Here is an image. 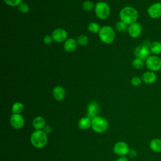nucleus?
<instances>
[{
  "label": "nucleus",
  "mask_w": 161,
  "mask_h": 161,
  "mask_svg": "<svg viewBox=\"0 0 161 161\" xmlns=\"http://www.w3.org/2000/svg\"><path fill=\"white\" fill-rule=\"evenodd\" d=\"M119 16L120 20L130 25L136 22L138 18V13L135 8L126 6L121 9Z\"/></svg>",
  "instance_id": "1"
},
{
  "label": "nucleus",
  "mask_w": 161,
  "mask_h": 161,
  "mask_svg": "<svg viewBox=\"0 0 161 161\" xmlns=\"http://www.w3.org/2000/svg\"><path fill=\"white\" fill-rule=\"evenodd\" d=\"M30 140L33 147L38 148H42L47 143L48 138L47 133L42 130L35 131L31 134Z\"/></svg>",
  "instance_id": "2"
},
{
  "label": "nucleus",
  "mask_w": 161,
  "mask_h": 161,
  "mask_svg": "<svg viewBox=\"0 0 161 161\" xmlns=\"http://www.w3.org/2000/svg\"><path fill=\"white\" fill-rule=\"evenodd\" d=\"M99 37L100 40L104 43L109 44L114 42L116 33L114 29L110 26H103L101 28L99 33Z\"/></svg>",
  "instance_id": "3"
},
{
  "label": "nucleus",
  "mask_w": 161,
  "mask_h": 161,
  "mask_svg": "<svg viewBox=\"0 0 161 161\" xmlns=\"http://www.w3.org/2000/svg\"><path fill=\"white\" fill-rule=\"evenodd\" d=\"M95 14L101 19H106L110 14V8L109 5L104 1H100L95 4Z\"/></svg>",
  "instance_id": "4"
},
{
  "label": "nucleus",
  "mask_w": 161,
  "mask_h": 161,
  "mask_svg": "<svg viewBox=\"0 0 161 161\" xmlns=\"http://www.w3.org/2000/svg\"><path fill=\"white\" fill-rule=\"evenodd\" d=\"M91 126L94 131L101 133L108 129V123L104 118L97 116L92 119Z\"/></svg>",
  "instance_id": "5"
},
{
  "label": "nucleus",
  "mask_w": 161,
  "mask_h": 161,
  "mask_svg": "<svg viewBox=\"0 0 161 161\" xmlns=\"http://www.w3.org/2000/svg\"><path fill=\"white\" fill-rule=\"evenodd\" d=\"M147 68L152 72L161 70V58L157 55H150L145 60Z\"/></svg>",
  "instance_id": "6"
},
{
  "label": "nucleus",
  "mask_w": 161,
  "mask_h": 161,
  "mask_svg": "<svg viewBox=\"0 0 161 161\" xmlns=\"http://www.w3.org/2000/svg\"><path fill=\"white\" fill-rule=\"evenodd\" d=\"M147 13L149 16L152 19H158L161 17V3L156 2L151 4L148 9Z\"/></svg>",
  "instance_id": "7"
},
{
  "label": "nucleus",
  "mask_w": 161,
  "mask_h": 161,
  "mask_svg": "<svg viewBox=\"0 0 161 161\" xmlns=\"http://www.w3.org/2000/svg\"><path fill=\"white\" fill-rule=\"evenodd\" d=\"M134 54L137 58H140L143 60H146V59L150 56V48L143 45V44L138 46L135 51Z\"/></svg>",
  "instance_id": "8"
},
{
  "label": "nucleus",
  "mask_w": 161,
  "mask_h": 161,
  "mask_svg": "<svg viewBox=\"0 0 161 161\" xmlns=\"http://www.w3.org/2000/svg\"><path fill=\"white\" fill-rule=\"evenodd\" d=\"M52 36L54 41L61 43L65 42V41L67 39L68 35L65 30L62 28H57L53 31Z\"/></svg>",
  "instance_id": "9"
},
{
  "label": "nucleus",
  "mask_w": 161,
  "mask_h": 161,
  "mask_svg": "<svg viewBox=\"0 0 161 161\" xmlns=\"http://www.w3.org/2000/svg\"><path fill=\"white\" fill-rule=\"evenodd\" d=\"M114 152L120 156H123L128 153L130 148L128 145L124 142H117L113 148Z\"/></svg>",
  "instance_id": "10"
},
{
  "label": "nucleus",
  "mask_w": 161,
  "mask_h": 161,
  "mask_svg": "<svg viewBox=\"0 0 161 161\" xmlns=\"http://www.w3.org/2000/svg\"><path fill=\"white\" fill-rule=\"evenodd\" d=\"M10 124L15 129L21 128L25 124V119L20 114L13 113L10 118Z\"/></svg>",
  "instance_id": "11"
},
{
  "label": "nucleus",
  "mask_w": 161,
  "mask_h": 161,
  "mask_svg": "<svg viewBox=\"0 0 161 161\" xmlns=\"http://www.w3.org/2000/svg\"><path fill=\"white\" fill-rule=\"evenodd\" d=\"M128 31L129 35L131 38H136L138 36H140L142 33V25L137 22L132 23L128 26Z\"/></svg>",
  "instance_id": "12"
},
{
  "label": "nucleus",
  "mask_w": 161,
  "mask_h": 161,
  "mask_svg": "<svg viewBox=\"0 0 161 161\" xmlns=\"http://www.w3.org/2000/svg\"><path fill=\"white\" fill-rule=\"evenodd\" d=\"M99 111V107L96 101L91 102L87 106V117L91 120L97 116Z\"/></svg>",
  "instance_id": "13"
},
{
  "label": "nucleus",
  "mask_w": 161,
  "mask_h": 161,
  "mask_svg": "<svg viewBox=\"0 0 161 161\" xmlns=\"http://www.w3.org/2000/svg\"><path fill=\"white\" fill-rule=\"evenodd\" d=\"M142 80L145 84H153L157 80V75L154 72L147 71L143 74L142 76Z\"/></svg>",
  "instance_id": "14"
},
{
  "label": "nucleus",
  "mask_w": 161,
  "mask_h": 161,
  "mask_svg": "<svg viewBox=\"0 0 161 161\" xmlns=\"http://www.w3.org/2000/svg\"><path fill=\"white\" fill-rule=\"evenodd\" d=\"M53 96L57 101H62L65 97V91L62 86H57L53 89Z\"/></svg>",
  "instance_id": "15"
},
{
  "label": "nucleus",
  "mask_w": 161,
  "mask_h": 161,
  "mask_svg": "<svg viewBox=\"0 0 161 161\" xmlns=\"http://www.w3.org/2000/svg\"><path fill=\"white\" fill-rule=\"evenodd\" d=\"M77 45V40H75L74 38H70L65 41L64 43V48L67 52H72L76 49Z\"/></svg>",
  "instance_id": "16"
},
{
  "label": "nucleus",
  "mask_w": 161,
  "mask_h": 161,
  "mask_svg": "<svg viewBox=\"0 0 161 161\" xmlns=\"http://www.w3.org/2000/svg\"><path fill=\"white\" fill-rule=\"evenodd\" d=\"M150 148L154 152H161V140L159 138H153L150 142Z\"/></svg>",
  "instance_id": "17"
},
{
  "label": "nucleus",
  "mask_w": 161,
  "mask_h": 161,
  "mask_svg": "<svg viewBox=\"0 0 161 161\" xmlns=\"http://www.w3.org/2000/svg\"><path fill=\"white\" fill-rule=\"evenodd\" d=\"M45 125V120L42 116H37L34 118L33 121V127L37 130H40L41 129L43 128Z\"/></svg>",
  "instance_id": "18"
},
{
  "label": "nucleus",
  "mask_w": 161,
  "mask_h": 161,
  "mask_svg": "<svg viewBox=\"0 0 161 161\" xmlns=\"http://www.w3.org/2000/svg\"><path fill=\"white\" fill-rule=\"evenodd\" d=\"M150 52L155 55H158L161 53V42L155 41L152 42L150 46Z\"/></svg>",
  "instance_id": "19"
},
{
  "label": "nucleus",
  "mask_w": 161,
  "mask_h": 161,
  "mask_svg": "<svg viewBox=\"0 0 161 161\" xmlns=\"http://www.w3.org/2000/svg\"><path fill=\"white\" fill-rule=\"evenodd\" d=\"M92 120L88 117L82 118L79 121V128L81 130H87L91 126Z\"/></svg>",
  "instance_id": "20"
},
{
  "label": "nucleus",
  "mask_w": 161,
  "mask_h": 161,
  "mask_svg": "<svg viewBox=\"0 0 161 161\" xmlns=\"http://www.w3.org/2000/svg\"><path fill=\"white\" fill-rule=\"evenodd\" d=\"M24 105L20 102H16L12 106V112L14 114H19L23 111Z\"/></svg>",
  "instance_id": "21"
},
{
  "label": "nucleus",
  "mask_w": 161,
  "mask_h": 161,
  "mask_svg": "<svg viewBox=\"0 0 161 161\" xmlns=\"http://www.w3.org/2000/svg\"><path fill=\"white\" fill-rule=\"evenodd\" d=\"M116 30L119 32H125L126 30H128V26L126 23L123 22L121 20H119L117 21V23L115 25Z\"/></svg>",
  "instance_id": "22"
},
{
  "label": "nucleus",
  "mask_w": 161,
  "mask_h": 161,
  "mask_svg": "<svg viewBox=\"0 0 161 161\" xmlns=\"http://www.w3.org/2000/svg\"><path fill=\"white\" fill-rule=\"evenodd\" d=\"M87 29L89 31L92 33H99L101 29V27L98 23L96 22H91L88 25Z\"/></svg>",
  "instance_id": "23"
},
{
  "label": "nucleus",
  "mask_w": 161,
  "mask_h": 161,
  "mask_svg": "<svg viewBox=\"0 0 161 161\" xmlns=\"http://www.w3.org/2000/svg\"><path fill=\"white\" fill-rule=\"evenodd\" d=\"M132 66L135 69H141L144 66V60L136 57L133 61H132Z\"/></svg>",
  "instance_id": "24"
},
{
  "label": "nucleus",
  "mask_w": 161,
  "mask_h": 161,
  "mask_svg": "<svg viewBox=\"0 0 161 161\" xmlns=\"http://www.w3.org/2000/svg\"><path fill=\"white\" fill-rule=\"evenodd\" d=\"M94 7H95L94 4L91 1H84L82 4V9L86 11H90L93 8H94Z\"/></svg>",
  "instance_id": "25"
},
{
  "label": "nucleus",
  "mask_w": 161,
  "mask_h": 161,
  "mask_svg": "<svg viewBox=\"0 0 161 161\" xmlns=\"http://www.w3.org/2000/svg\"><path fill=\"white\" fill-rule=\"evenodd\" d=\"M88 42H89L88 37L86 35H84L79 36L77 39V44H79V45H81V46L86 45L87 44Z\"/></svg>",
  "instance_id": "26"
},
{
  "label": "nucleus",
  "mask_w": 161,
  "mask_h": 161,
  "mask_svg": "<svg viewBox=\"0 0 161 161\" xmlns=\"http://www.w3.org/2000/svg\"><path fill=\"white\" fill-rule=\"evenodd\" d=\"M18 8L20 12H21L22 13H24V14L28 13L30 11V7H29L28 4L25 3H21L18 6Z\"/></svg>",
  "instance_id": "27"
},
{
  "label": "nucleus",
  "mask_w": 161,
  "mask_h": 161,
  "mask_svg": "<svg viewBox=\"0 0 161 161\" xmlns=\"http://www.w3.org/2000/svg\"><path fill=\"white\" fill-rule=\"evenodd\" d=\"M4 2L10 6H18L21 3H23V0H3Z\"/></svg>",
  "instance_id": "28"
},
{
  "label": "nucleus",
  "mask_w": 161,
  "mask_h": 161,
  "mask_svg": "<svg viewBox=\"0 0 161 161\" xmlns=\"http://www.w3.org/2000/svg\"><path fill=\"white\" fill-rule=\"evenodd\" d=\"M142 79L138 76H135L133 77L131 79V84L133 86H138L141 84L142 83Z\"/></svg>",
  "instance_id": "29"
},
{
  "label": "nucleus",
  "mask_w": 161,
  "mask_h": 161,
  "mask_svg": "<svg viewBox=\"0 0 161 161\" xmlns=\"http://www.w3.org/2000/svg\"><path fill=\"white\" fill-rule=\"evenodd\" d=\"M53 40V39L52 36H50V35H45V36L43 37V43H44L45 44H46V45H50V44H51V43H52Z\"/></svg>",
  "instance_id": "30"
},
{
  "label": "nucleus",
  "mask_w": 161,
  "mask_h": 161,
  "mask_svg": "<svg viewBox=\"0 0 161 161\" xmlns=\"http://www.w3.org/2000/svg\"><path fill=\"white\" fill-rule=\"evenodd\" d=\"M128 154L129 155V157H131V158L135 157L136 156V155H137L136 150H135L134 149H130V151H129Z\"/></svg>",
  "instance_id": "31"
},
{
  "label": "nucleus",
  "mask_w": 161,
  "mask_h": 161,
  "mask_svg": "<svg viewBox=\"0 0 161 161\" xmlns=\"http://www.w3.org/2000/svg\"><path fill=\"white\" fill-rule=\"evenodd\" d=\"M43 131L47 134V133H49L51 131V128H50L49 126H45L43 128Z\"/></svg>",
  "instance_id": "32"
},
{
  "label": "nucleus",
  "mask_w": 161,
  "mask_h": 161,
  "mask_svg": "<svg viewBox=\"0 0 161 161\" xmlns=\"http://www.w3.org/2000/svg\"><path fill=\"white\" fill-rule=\"evenodd\" d=\"M116 161H128V158H126V157H124V156H121L120 157H119Z\"/></svg>",
  "instance_id": "33"
}]
</instances>
